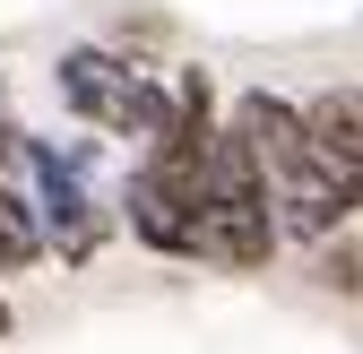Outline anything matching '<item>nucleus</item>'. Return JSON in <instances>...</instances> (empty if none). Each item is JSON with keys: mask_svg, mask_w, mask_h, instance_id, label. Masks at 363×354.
<instances>
[{"mask_svg": "<svg viewBox=\"0 0 363 354\" xmlns=\"http://www.w3.org/2000/svg\"><path fill=\"white\" fill-rule=\"evenodd\" d=\"M234 130L251 139L259 173H268V199H277V234L303 242V251H320L337 234H354V173L320 147V130H311V113L294 96H268V86H251V96H234Z\"/></svg>", "mask_w": 363, "mask_h": 354, "instance_id": "obj_1", "label": "nucleus"}, {"mask_svg": "<svg viewBox=\"0 0 363 354\" xmlns=\"http://www.w3.org/2000/svg\"><path fill=\"white\" fill-rule=\"evenodd\" d=\"M52 96L69 104L78 130H96V139H130L139 156L173 130V69H156V61H139V52H113V43H61Z\"/></svg>", "mask_w": 363, "mask_h": 354, "instance_id": "obj_2", "label": "nucleus"}, {"mask_svg": "<svg viewBox=\"0 0 363 354\" xmlns=\"http://www.w3.org/2000/svg\"><path fill=\"white\" fill-rule=\"evenodd\" d=\"M26 190H35L43 242H52L61 268H86V259H96V251L121 234V199L96 190V139H43V130H35Z\"/></svg>", "mask_w": 363, "mask_h": 354, "instance_id": "obj_3", "label": "nucleus"}, {"mask_svg": "<svg viewBox=\"0 0 363 354\" xmlns=\"http://www.w3.org/2000/svg\"><path fill=\"white\" fill-rule=\"evenodd\" d=\"M199 234H208V268H225V277H259L268 259L286 251L268 173H259V156H251V139H242L234 121H225V147H216L208 199H199Z\"/></svg>", "mask_w": 363, "mask_h": 354, "instance_id": "obj_4", "label": "nucleus"}, {"mask_svg": "<svg viewBox=\"0 0 363 354\" xmlns=\"http://www.w3.org/2000/svg\"><path fill=\"white\" fill-rule=\"evenodd\" d=\"M121 234L139 242V251H156V259H208V234H199V199L191 190H173V182H156V173L130 156V173H121Z\"/></svg>", "mask_w": 363, "mask_h": 354, "instance_id": "obj_5", "label": "nucleus"}, {"mask_svg": "<svg viewBox=\"0 0 363 354\" xmlns=\"http://www.w3.org/2000/svg\"><path fill=\"white\" fill-rule=\"evenodd\" d=\"M52 259V242H43V216H35V190L26 182H0V277H26Z\"/></svg>", "mask_w": 363, "mask_h": 354, "instance_id": "obj_6", "label": "nucleus"}, {"mask_svg": "<svg viewBox=\"0 0 363 354\" xmlns=\"http://www.w3.org/2000/svg\"><path fill=\"white\" fill-rule=\"evenodd\" d=\"M303 113H311V130H320V147H329L346 173H363V86H329V96H303Z\"/></svg>", "mask_w": 363, "mask_h": 354, "instance_id": "obj_7", "label": "nucleus"}, {"mask_svg": "<svg viewBox=\"0 0 363 354\" xmlns=\"http://www.w3.org/2000/svg\"><path fill=\"white\" fill-rule=\"evenodd\" d=\"M311 285L337 294V302H363V234H337L311 251Z\"/></svg>", "mask_w": 363, "mask_h": 354, "instance_id": "obj_8", "label": "nucleus"}, {"mask_svg": "<svg viewBox=\"0 0 363 354\" xmlns=\"http://www.w3.org/2000/svg\"><path fill=\"white\" fill-rule=\"evenodd\" d=\"M9 329H18V312H9V294H0V346H9Z\"/></svg>", "mask_w": 363, "mask_h": 354, "instance_id": "obj_9", "label": "nucleus"}, {"mask_svg": "<svg viewBox=\"0 0 363 354\" xmlns=\"http://www.w3.org/2000/svg\"><path fill=\"white\" fill-rule=\"evenodd\" d=\"M0 121H9V78H0Z\"/></svg>", "mask_w": 363, "mask_h": 354, "instance_id": "obj_10", "label": "nucleus"}]
</instances>
